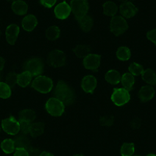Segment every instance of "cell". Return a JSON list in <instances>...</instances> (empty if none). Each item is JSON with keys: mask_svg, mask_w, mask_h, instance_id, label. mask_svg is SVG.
Returning <instances> with one entry per match:
<instances>
[{"mask_svg": "<svg viewBox=\"0 0 156 156\" xmlns=\"http://www.w3.org/2000/svg\"><path fill=\"white\" fill-rule=\"evenodd\" d=\"M45 108H46V112L53 117H60L65 114V110H66L65 102L56 97H52L47 100L45 103Z\"/></svg>", "mask_w": 156, "mask_h": 156, "instance_id": "obj_1", "label": "cell"}, {"mask_svg": "<svg viewBox=\"0 0 156 156\" xmlns=\"http://www.w3.org/2000/svg\"><path fill=\"white\" fill-rule=\"evenodd\" d=\"M32 87L37 92L41 93V94H48L53 89V81L48 76L37 75L32 81Z\"/></svg>", "mask_w": 156, "mask_h": 156, "instance_id": "obj_2", "label": "cell"}, {"mask_svg": "<svg viewBox=\"0 0 156 156\" xmlns=\"http://www.w3.org/2000/svg\"><path fill=\"white\" fill-rule=\"evenodd\" d=\"M110 100L115 106H124L126 105L130 100V93L129 90L125 87H120V89H115L112 93Z\"/></svg>", "mask_w": 156, "mask_h": 156, "instance_id": "obj_3", "label": "cell"}, {"mask_svg": "<svg viewBox=\"0 0 156 156\" xmlns=\"http://www.w3.org/2000/svg\"><path fill=\"white\" fill-rule=\"evenodd\" d=\"M54 95L56 98H58L65 103H70L74 99V94H73L71 87L66 82H58L56 84L54 90Z\"/></svg>", "mask_w": 156, "mask_h": 156, "instance_id": "obj_4", "label": "cell"}, {"mask_svg": "<svg viewBox=\"0 0 156 156\" xmlns=\"http://www.w3.org/2000/svg\"><path fill=\"white\" fill-rule=\"evenodd\" d=\"M128 28V22L125 17L121 16H115L112 18L109 24V30L112 31V34H114L115 36H121L123 34Z\"/></svg>", "mask_w": 156, "mask_h": 156, "instance_id": "obj_5", "label": "cell"}, {"mask_svg": "<svg viewBox=\"0 0 156 156\" xmlns=\"http://www.w3.org/2000/svg\"><path fill=\"white\" fill-rule=\"evenodd\" d=\"M1 128L6 134L11 135V136L18 135L20 132L19 121H17L14 117H9L7 119H4L1 123Z\"/></svg>", "mask_w": 156, "mask_h": 156, "instance_id": "obj_6", "label": "cell"}, {"mask_svg": "<svg viewBox=\"0 0 156 156\" xmlns=\"http://www.w3.org/2000/svg\"><path fill=\"white\" fill-rule=\"evenodd\" d=\"M44 64H43L42 59L37 58V57H32L29 60H27L26 65H25V71H27L31 75H40V73L43 71Z\"/></svg>", "mask_w": 156, "mask_h": 156, "instance_id": "obj_7", "label": "cell"}, {"mask_svg": "<svg viewBox=\"0 0 156 156\" xmlns=\"http://www.w3.org/2000/svg\"><path fill=\"white\" fill-rule=\"evenodd\" d=\"M73 14L76 17L85 15L89 11V2L87 0H71L70 1Z\"/></svg>", "mask_w": 156, "mask_h": 156, "instance_id": "obj_8", "label": "cell"}, {"mask_svg": "<svg viewBox=\"0 0 156 156\" xmlns=\"http://www.w3.org/2000/svg\"><path fill=\"white\" fill-rule=\"evenodd\" d=\"M72 9L70 3H68L66 1H62L58 4H56V6L54 7V15L57 19L59 20H65L71 15Z\"/></svg>", "mask_w": 156, "mask_h": 156, "instance_id": "obj_9", "label": "cell"}, {"mask_svg": "<svg viewBox=\"0 0 156 156\" xmlns=\"http://www.w3.org/2000/svg\"><path fill=\"white\" fill-rule=\"evenodd\" d=\"M66 60H67L66 54H65V52H62V50L53 51L52 53H50L48 57V62H49L50 66L55 67V68L62 67L66 64Z\"/></svg>", "mask_w": 156, "mask_h": 156, "instance_id": "obj_10", "label": "cell"}, {"mask_svg": "<svg viewBox=\"0 0 156 156\" xmlns=\"http://www.w3.org/2000/svg\"><path fill=\"white\" fill-rule=\"evenodd\" d=\"M82 62L87 70H97L101 64V57L96 53H87L83 57Z\"/></svg>", "mask_w": 156, "mask_h": 156, "instance_id": "obj_11", "label": "cell"}, {"mask_svg": "<svg viewBox=\"0 0 156 156\" xmlns=\"http://www.w3.org/2000/svg\"><path fill=\"white\" fill-rule=\"evenodd\" d=\"M98 81L94 75H87L81 80V89L87 94H92L97 89Z\"/></svg>", "mask_w": 156, "mask_h": 156, "instance_id": "obj_12", "label": "cell"}, {"mask_svg": "<svg viewBox=\"0 0 156 156\" xmlns=\"http://www.w3.org/2000/svg\"><path fill=\"white\" fill-rule=\"evenodd\" d=\"M154 96H155V90L150 84L143 85L140 89V90H138V98L143 102L151 101L154 98Z\"/></svg>", "mask_w": 156, "mask_h": 156, "instance_id": "obj_13", "label": "cell"}, {"mask_svg": "<svg viewBox=\"0 0 156 156\" xmlns=\"http://www.w3.org/2000/svg\"><path fill=\"white\" fill-rule=\"evenodd\" d=\"M78 25H79V28L84 32H90V30L94 27V21L93 18L89 15H82L80 17H77Z\"/></svg>", "mask_w": 156, "mask_h": 156, "instance_id": "obj_14", "label": "cell"}, {"mask_svg": "<svg viewBox=\"0 0 156 156\" xmlns=\"http://www.w3.org/2000/svg\"><path fill=\"white\" fill-rule=\"evenodd\" d=\"M136 6L130 1H125L120 5V12L125 18H132L136 14Z\"/></svg>", "mask_w": 156, "mask_h": 156, "instance_id": "obj_15", "label": "cell"}, {"mask_svg": "<svg viewBox=\"0 0 156 156\" xmlns=\"http://www.w3.org/2000/svg\"><path fill=\"white\" fill-rule=\"evenodd\" d=\"M19 30H20L19 25L16 24V23L9 24V26H6L5 37H6L7 43H9V44H14V43L17 41V37H18V36H19Z\"/></svg>", "mask_w": 156, "mask_h": 156, "instance_id": "obj_16", "label": "cell"}, {"mask_svg": "<svg viewBox=\"0 0 156 156\" xmlns=\"http://www.w3.org/2000/svg\"><path fill=\"white\" fill-rule=\"evenodd\" d=\"M21 26H22V28H23V30H25V31H27V32L34 30L37 26V17L34 16V15H27V16H25L23 20L21 21Z\"/></svg>", "mask_w": 156, "mask_h": 156, "instance_id": "obj_17", "label": "cell"}, {"mask_svg": "<svg viewBox=\"0 0 156 156\" xmlns=\"http://www.w3.org/2000/svg\"><path fill=\"white\" fill-rule=\"evenodd\" d=\"M12 9L17 16H24L27 14L28 6L24 0H14L12 2Z\"/></svg>", "mask_w": 156, "mask_h": 156, "instance_id": "obj_18", "label": "cell"}, {"mask_svg": "<svg viewBox=\"0 0 156 156\" xmlns=\"http://www.w3.org/2000/svg\"><path fill=\"white\" fill-rule=\"evenodd\" d=\"M102 12H103V14H104V16L112 18V17H115V14H117V5H115V2L110 1V0L105 1L102 5Z\"/></svg>", "mask_w": 156, "mask_h": 156, "instance_id": "obj_19", "label": "cell"}, {"mask_svg": "<svg viewBox=\"0 0 156 156\" xmlns=\"http://www.w3.org/2000/svg\"><path fill=\"white\" fill-rule=\"evenodd\" d=\"M134 75H132L130 72H127L125 74H123V76H121V81L120 83L122 84L123 87L127 90H131L134 85Z\"/></svg>", "mask_w": 156, "mask_h": 156, "instance_id": "obj_20", "label": "cell"}, {"mask_svg": "<svg viewBox=\"0 0 156 156\" xmlns=\"http://www.w3.org/2000/svg\"><path fill=\"white\" fill-rule=\"evenodd\" d=\"M115 56L121 62H127L131 57V50L128 48L127 46H121L118 48L115 52Z\"/></svg>", "mask_w": 156, "mask_h": 156, "instance_id": "obj_21", "label": "cell"}, {"mask_svg": "<svg viewBox=\"0 0 156 156\" xmlns=\"http://www.w3.org/2000/svg\"><path fill=\"white\" fill-rule=\"evenodd\" d=\"M31 74H29L27 71H24L18 74V78H17V84H19L22 87H26L31 83Z\"/></svg>", "mask_w": 156, "mask_h": 156, "instance_id": "obj_22", "label": "cell"}, {"mask_svg": "<svg viewBox=\"0 0 156 156\" xmlns=\"http://www.w3.org/2000/svg\"><path fill=\"white\" fill-rule=\"evenodd\" d=\"M16 140H12V138H5L1 142V150L3 151V153L5 154H9V153L14 152V150L16 149Z\"/></svg>", "mask_w": 156, "mask_h": 156, "instance_id": "obj_23", "label": "cell"}, {"mask_svg": "<svg viewBox=\"0 0 156 156\" xmlns=\"http://www.w3.org/2000/svg\"><path fill=\"white\" fill-rule=\"evenodd\" d=\"M105 80L110 84H117L121 81V75L117 70H109L105 74Z\"/></svg>", "mask_w": 156, "mask_h": 156, "instance_id": "obj_24", "label": "cell"}, {"mask_svg": "<svg viewBox=\"0 0 156 156\" xmlns=\"http://www.w3.org/2000/svg\"><path fill=\"white\" fill-rule=\"evenodd\" d=\"M19 125H20V132H22L25 135L30 134V131H31V127H32L31 120L21 118V119L19 120Z\"/></svg>", "mask_w": 156, "mask_h": 156, "instance_id": "obj_25", "label": "cell"}, {"mask_svg": "<svg viewBox=\"0 0 156 156\" xmlns=\"http://www.w3.org/2000/svg\"><path fill=\"white\" fill-rule=\"evenodd\" d=\"M46 37L47 39L50 41H56L59 39L60 37V29L58 26L53 25V26H50L46 31Z\"/></svg>", "mask_w": 156, "mask_h": 156, "instance_id": "obj_26", "label": "cell"}, {"mask_svg": "<svg viewBox=\"0 0 156 156\" xmlns=\"http://www.w3.org/2000/svg\"><path fill=\"white\" fill-rule=\"evenodd\" d=\"M135 153V147L131 143H125L121 146L120 148V154L122 156H131L134 155Z\"/></svg>", "mask_w": 156, "mask_h": 156, "instance_id": "obj_27", "label": "cell"}, {"mask_svg": "<svg viewBox=\"0 0 156 156\" xmlns=\"http://www.w3.org/2000/svg\"><path fill=\"white\" fill-rule=\"evenodd\" d=\"M12 96V89L7 82L0 81V98L9 99Z\"/></svg>", "mask_w": 156, "mask_h": 156, "instance_id": "obj_28", "label": "cell"}, {"mask_svg": "<svg viewBox=\"0 0 156 156\" xmlns=\"http://www.w3.org/2000/svg\"><path fill=\"white\" fill-rule=\"evenodd\" d=\"M142 77L147 84L152 85V84L156 83V74L154 71H152V70H145V72H144V74L142 75Z\"/></svg>", "mask_w": 156, "mask_h": 156, "instance_id": "obj_29", "label": "cell"}, {"mask_svg": "<svg viewBox=\"0 0 156 156\" xmlns=\"http://www.w3.org/2000/svg\"><path fill=\"white\" fill-rule=\"evenodd\" d=\"M129 72L134 76H142L145 72V69L142 65H140L138 62H133L131 66L129 67Z\"/></svg>", "mask_w": 156, "mask_h": 156, "instance_id": "obj_30", "label": "cell"}, {"mask_svg": "<svg viewBox=\"0 0 156 156\" xmlns=\"http://www.w3.org/2000/svg\"><path fill=\"white\" fill-rule=\"evenodd\" d=\"M43 132V125L39 122H32V127H31V131H30V135H40Z\"/></svg>", "mask_w": 156, "mask_h": 156, "instance_id": "obj_31", "label": "cell"}, {"mask_svg": "<svg viewBox=\"0 0 156 156\" xmlns=\"http://www.w3.org/2000/svg\"><path fill=\"white\" fill-rule=\"evenodd\" d=\"M17 78H18V74L16 72H11L6 76V82L9 84H15L17 83Z\"/></svg>", "mask_w": 156, "mask_h": 156, "instance_id": "obj_32", "label": "cell"}, {"mask_svg": "<svg viewBox=\"0 0 156 156\" xmlns=\"http://www.w3.org/2000/svg\"><path fill=\"white\" fill-rule=\"evenodd\" d=\"M75 54L77 55L78 57L80 56H85L87 54V48L85 46H77L76 49H75Z\"/></svg>", "mask_w": 156, "mask_h": 156, "instance_id": "obj_33", "label": "cell"}, {"mask_svg": "<svg viewBox=\"0 0 156 156\" xmlns=\"http://www.w3.org/2000/svg\"><path fill=\"white\" fill-rule=\"evenodd\" d=\"M14 154L16 156H20V155H28L29 152L27 151V149L25 147H22V146H19L16 149L14 150Z\"/></svg>", "mask_w": 156, "mask_h": 156, "instance_id": "obj_34", "label": "cell"}, {"mask_svg": "<svg viewBox=\"0 0 156 156\" xmlns=\"http://www.w3.org/2000/svg\"><path fill=\"white\" fill-rule=\"evenodd\" d=\"M40 3L46 9H51L55 5L56 0H40Z\"/></svg>", "mask_w": 156, "mask_h": 156, "instance_id": "obj_35", "label": "cell"}, {"mask_svg": "<svg viewBox=\"0 0 156 156\" xmlns=\"http://www.w3.org/2000/svg\"><path fill=\"white\" fill-rule=\"evenodd\" d=\"M147 39L149 40L151 43H153V44H156V28H153L148 31Z\"/></svg>", "mask_w": 156, "mask_h": 156, "instance_id": "obj_36", "label": "cell"}, {"mask_svg": "<svg viewBox=\"0 0 156 156\" xmlns=\"http://www.w3.org/2000/svg\"><path fill=\"white\" fill-rule=\"evenodd\" d=\"M21 118L32 120L34 119V112H32V110H30V109H24L21 112Z\"/></svg>", "mask_w": 156, "mask_h": 156, "instance_id": "obj_37", "label": "cell"}, {"mask_svg": "<svg viewBox=\"0 0 156 156\" xmlns=\"http://www.w3.org/2000/svg\"><path fill=\"white\" fill-rule=\"evenodd\" d=\"M16 144H18L19 146H22V147H25V146H27L29 144V142L25 136H19V137H17V140H16Z\"/></svg>", "mask_w": 156, "mask_h": 156, "instance_id": "obj_38", "label": "cell"}, {"mask_svg": "<svg viewBox=\"0 0 156 156\" xmlns=\"http://www.w3.org/2000/svg\"><path fill=\"white\" fill-rule=\"evenodd\" d=\"M4 66H5V60L2 58V57H0V72L4 69Z\"/></svg>", "mask_w": 156, "mask_h": 156, "instance_id": "obj_39", "label": "cell"}, {"mask_svg": "<svg viewBox=\"0 0 156 156\" xmlns=\"http://www.w3.org/2000/svg\"><path fill=\"white\" fill-rule=\"evenodd\" d=\"M41 155H49V156H51L52 154H51V153H47V152H43V153H41Z\"/></svg>", "mask_w": 156, "mask_h": 156, "instance_id": "obj_40", "label": "cell"}, {"mask_svg": "<svg viewBox=\"0 0 156 156\" xmlns=\"http://www.w3.org/2000/svg\"><path fill=\"white\" fill-rule=\"evenodd\" d=\"M0 146H1V144H0Z\"/></svg>", "mask_w": 156, "mask_h": 156, "instance_id": "obj_41", "label": "cell"}, {"mask_svg": "<svg viewBox=\"0 0 156 156\" xmlns=\"http://www.w3.org/2000/svg\"><path fill=\"white\" fill-rule=\"evenodd\" d=\"M0 73H1V72H0Z\"/></svg>", "mask_w": 156, "mask_h": 156, "instance_id": "obj_42", "label": "cell"}]
</instances>
